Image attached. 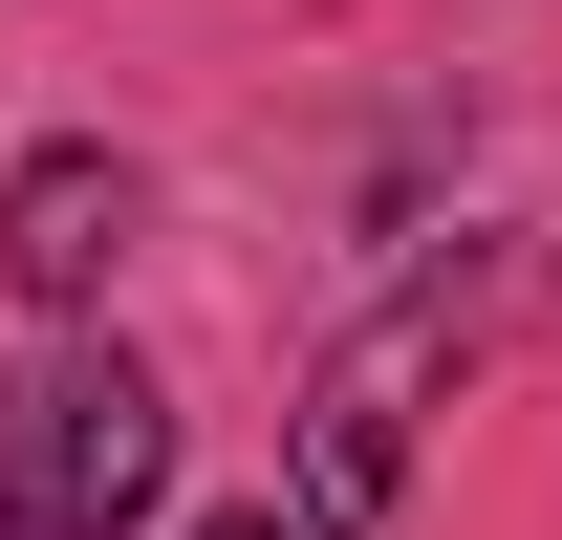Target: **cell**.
Instances as JSON below:
<instances>
[{"instance_id":"obj_1","label":"cell","mask_w":562,"mask_h":540,"mask_svg":"<svg viewBox=\"0 0 562 540\" xmlns=\"http://www.w3.org/2000/svg\"><path fill=\"white\" fill-rule=\"evenodd\" d=\"M497 325H541V238H476V260H412L368 303L325 368H303V497L325 519H390V475H412V410L476 368Z\"/></svg>"},{"instance_id":"obj_3","label":"cell","mask_w":562,"mask_h":540,"mask_svg":"<svg viewBox=\"0 0 562 540\" xmlns=\"http://www.w3.org/2000/svg\"><path fill=\"white\" fill-rule=\"evenodd\" d=\"M131 238H151V173H131V151H22V195H0V281H22V303H109Z\"/></svg>"},{"instance_id":"obj_4","label":"cell","mask_w":562,"mask_h":540,"mask_svg":"<svg viewBox=\"0 0 562 540\" xmlns=\"http://www.w3.org/2000/svg\"><path fill=\"white\" fill-rule=\"evenodd\" d=\"M195 540H281V497H260V519H195Z\"/></svg>"},{"instance_id":"obj_2","label":"cell","mask_w":562,"mask_h":540,"mask_svg":"<svg viewBox=\"0 0 562 540\" xmlns=\"http://www.w3.org/2000/svg\"><path fill=\"white\" fill-rule=\"evenodd\" d=\"M173 497V390L131 346H22L0 368V540H131Z\"/></svg>"}]
</instances>
